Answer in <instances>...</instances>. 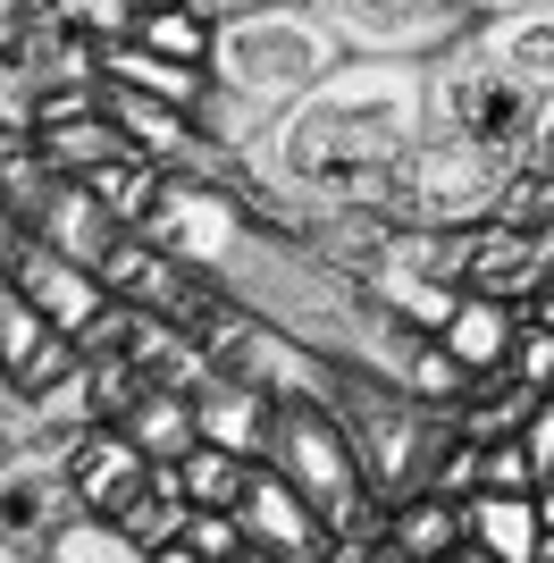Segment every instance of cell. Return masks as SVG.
<instances>
[{
	"label": "cell",
	"instance_id": "cell-1",
	"mask_svg": "<svg viewBox=\"0 0 554 563\" xmlns=\"http://www.w3.org/2000/svg\"><path fill=\"white\" fill-rule=\"evenodd\" d=\"M261 463H277L286 479H295L311 505H320V521H336V539H378V496H369L362 479V454H353V429L336 404H277L269 421V454Z\"/></svg>",
	"mask_w": 554,
	"mask_h": 563
},
{
	"label": "cell",
	"instance_id": "cell-2",
	"mask_svg": "<svg viewBox=\"0 0 554 563\" xmlns=\"http://www.w3.org/2000/svg\"><path fill=\"white\" fill-rule=\"evenodd\" d=\"M152 479H160V463H152L126 429H85L76 454H68L76 514H85V521H110V530H126V521L152 505Z\"/></svg>",
	"mask_w": 554,
	"mask_h": 563
},
{
	"label": "cell",
	"instance_id": "cell-3",
	"mask_svg": "<svg viewBox=\"0 0 554 563\" xmlns=\"http://www.w3.org/2000/svg\"><path fill=\"white\" fill-rule=\"evenodd\" d=\"M9 278L34 295V311H43L51 329H68V336H85L92 320L118 303L110 286H101V269H92V261H68L59 244H43V235H25L18 253H9Z\"/></svg>",
	"mask_w": 554,
	"mask_h": 563
},
{
	"label": "cell",
	"instance_id": "cell-4",
	"mask_svg": "<svg viewBox=\"0 0 554 563\" xmlns=\"http://www.w3.org/2000/svg\"><path fill=\"white\" fill-rule=\"evenodd\" d=\"M235 521H244V539H253V547H277V555H295V563H328V539H336V530L320 521V505H311L277 463H253Z\"/></svg>",
	"mask_w": 554,
	"mask_h": 563
},
{
	"label": "cell",
	"instance_id": "cell-5",
	"mask_svg": "<svg viewBox=\"0 0 554 563\" xmlns=\"http://www.w3.org/2000/svg\"><path fill=\"white\" fill-rule=\"evenodd\" d=\"M269 421H277V404L261 396V387H244V378L228 371H210L202 387H193V438H210V446H228V454H269Z\"/></svg>",
	"mask_w": 554,
	"mask_h": 563
},
{
	"label": "cell",
	"instance_id": "cell-6",
	"mask_svg": "<svg viewBox=\"0 0 554 563\" xmlns=\"http://www.w3.org/2000/svg\"><path fill=\"white\" fill-rule=\"evenodd\" d=\"M512 336H521V303H496V295H470V286H462V303L445 311L437 345L454 353L470 378H496L512 362Z\"/></svg>",
	"mask_w": 554,
	"mask_h": 563
},
{
	"label": "cell",
	"instance_id": "cell-7",
	"mask_svg": "<svg viewBox=\"0 0 554 563\" xmlns=\"http://www.w3.org/2000/svg\"><path fill=\"white\" fill-rule=\"evenodd\" d=\"M378 539L403 547V555H420V563H445L462 539H470V514H462V496L412 488V496H395L387 514H378Z\"/></svg>",
	"mask_w": 554,
	"mask_h": 563
},
{
	"label": "cell",
	"instance_id": "cell-8",
	"mask_svg": "<svg viewBox=\"0 0 554 563\" xmlns=\"http://www.w3.org/2000/svg\"><path fill=\"white\" fill-rule=\"evenodd\" d=\"M92 76L135 85V93H152V101H177V110H193V101L210 93V68H185V59L135 43V34H110V43H101V59H92Z\"/></svg>",
	"mask_w": 554,
	"mask_h": 563
},
{
	"label": "cell",
	"instance_id": "cell-9",
	"mask_svg": "<svg viewBox=\"0 0 554 563\" xmlns=\"http://www.w3.org/2000/svg\"><path fill=\"white\" fill-rule=\"evenodd\" d=\"M101 118L135 143L143 161H177V152H193V126H177L185 110H177V101L135 93V85H110V76H101Z\"/></svg>",
	"mask_w": 554,
	"mask_h": 563
},
{
	"label": "cell",
	"instance_id": "cell-10",
	"mask_svg": "<svg viewBox=\"0 0 554 563\" xmlns=\"http://www.w3.org/2000/svg\"><path fill=\"white\" fill-rule=\"evenodd\" d=\"M462 514H470V547H487V555H505V563H538V547H546L538 496H496V488H479Z\"/></svg>",
	"mask_w": 554,
	"mask_h": 563
},
{
	"label": "cell",
	"instance_id": "cell-11",
	"mask_svg": "<svg viewBox=\"0 0 554 563\" xmlns=\"http://www.w3.org/2000/svg\"><path fill=\"white\" fill-rule=\"evenodd\" d=\"M244 479H253V454H228V446H210V438H193V446L177 454L185 514H235V505H244Z\"/></svg>",
	"mask_w": 554,
	"mask_h": 563
},
{
	"label": "cell",
	"instance_id": "cell-12",
	"mask_svg": "<svg viewBox=\"0 0 554 563\" xmlns=\"http://www.w3.org/2000/svg\"><path fill=\"white\" fill-rule=\"evenodd\" d=\"M118 429H126L152 463H177V454L193 446V387H143V404Z\"/></svg>",
	"mask_w": 554,
	"mask_h": 563
},
{
	"label": "cell",
	"instance_id": "cell-13",
	"mask_svg": "<svg viewBox=\"0 0 554 563\" xmlns=\"http://www.w3.org/2000/svg\"><path fill=\"white\" fill-rule=\"evenodd\" d=\"M126 34L152 43V51H168V59H185V68H202V59H210V18L193 9V0H143Z\"/></svg>",
	"mask_w": 554,
	"mask_h": 563
},
{
	"label": "cell",
	"instance_id": "cell-14",
	"mask_svg": "<svg viewBox=\"0 0 554 563\" xmlns=\"http://www.w3.org/2000/svg\"><path fill=\"white\" fill-rule=\"evenodd\" d=\"M479 488H496V496H538V463H530V446H521V429L479 438Z\"/></svg>",
	"mask_w": 554,
	"mask_h": 563
},
{
	"label": "cell",
	"instance_id": "cell-15",
	"mask_svg": "<svg viewBox=\"0 0 554 563\" xmlns=\"http://www.w3.org/2000/svg\"><path fill=\"white\" fill-rule=\"evenodd\" d=\"M177 539L193 547V555H210V563H235V555H244V521H235V514H185Z\"/></svg>",
	"mask_w": 554,
	"mask_h": 563
},
{
	"label": "cell",
	"instance_id": "cell-16",
	"mask_svg": "<svg viewBox=\"0 0 554 563\" xmlns=\"http://www.w3.org/2000/svg\"><path fill=\"white\" fill-rule=\"evenodd\" d=\"M521 446H530L538 479H554V396H538V404H530V421H521Z\"/></svg>",
	"mask_w": 554,
	"mask_h": 563
},
{
	"label": "cell",
	"instance_id": "cell-17",
	"mask_svg": "<svg viewBox=\"0 0 554 563\" xmlns=\"http://www.w3.org/2000/svg\"><path fill=\"white\" fill-rule=\"evenodd\" d=\"M521 320H538V329H554V278H546V286H538L530 303H521Z\"/></svg>",
	"mask_w": 554,
	"mask_h": 563
},
{
	"label": "cell",
	"instance_id": "cell-18",
	"mask_svg": "<svg viewBox=\"0 0 554 563\" xmlns=\"http://www.w3.org/2000/svg\"><path fill=\"white\" fill-rule=\"evenodd\" d=\"M143 563H210V555H193V547H185V539H168V547H152V555H143Z\"/></svg>",
	"mask_w": 554,
	"mask_h": 563
},
{
	"label": "cell",
	"instance_id": "cell-19",
	"mask_svg": "<svg viewBox=\"0 0 554 563\" xmlns=\"http://www.w3.org/2000/svg\"><path fill=\"white\" fill-rule=\"evenodd\" d=\"M362 563H420V555H403V547H387V539H369V547H362Z\"/></svg>",
	"mask_w": 554,
	"mask_h": 563
},
{
	"label": "cell",
	"instance_id": "cell-20",
	"mask_svg": "<svg viewBox=\"0 0 554 563\" xmlns=\"http://www.w3.org/2000/svg\"><path fill=\"white\" fill-rule=\"evenodd\" d=\"M235 563H295V555H277V547H253V539H244V555H235Z\"/></svg>",
	"mask_w": 554,
	"mask_h": 563
},
{
	"label": "cell",
	"instance_id": "cell-21",
	"mask_svg": "<svg viewBox=\"0 0 554 563\" xmlns=\"http://www.w3.org/2000/svg\"><path fill=\"white\" fill-rule=\"evenodd\" d=\"M445 563H505V555H487V547H470V539H462V547H454Z\"/></svg>",
	"mask_w": 554,
	"mask_h": 563
},
{
	"label": "cell",
	"instance_id": "cell-22",
	"mask_svg": "<svg viewBox=\"0 0 554 563\" xmlns=\"http://www.w3.org/2000/svg\"><path fill=\"white\" fill-rule=\"evenodd\" d=\"M538 521L554 530V479H538Z\"/></svg>",
	"mask_w": 554,
	"mask_h": 563
},
{
	"label": "cell",
	"instance_id": "cell-23",
	"mask_svg": "<svg viewBox=\"0 0 554 563\" xmlns=\"http://www.w3.org/2000/svg\"><path fill=\"white\" fill-rule=\"evenodd\" d=\"M538 235H546V244H554V219H546V228H538Z\"/></svg>",
	"mask_w": 554,
	"mask_h": 563
}]
</instances>
